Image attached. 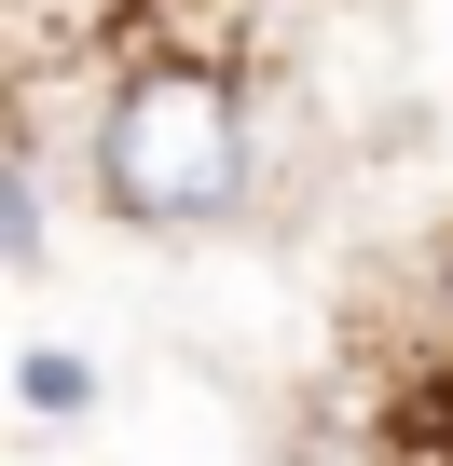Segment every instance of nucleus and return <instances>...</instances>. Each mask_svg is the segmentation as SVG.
Segmentation results:
<instances>
[{
    "instance_id": "3",
    "label": "nucleus",
    "mask_w": 453,
    "mask_h": 466,
    "mask_svg": "<svg viewBox=\"0 0 453 466\" xmlns=\"http://www.w3.org/2000/svg\"><path fill=\"white\" fill-rule=\"evenodd\" d=\"M0 248H15V275L42 261V165H15V178H0Z\"/></svg>"
},
{
    "instance_id": "2",
    "label": "nucleus",
    "mask_w": 453,
    "mask_h": 466,
    "mask_svg": "<svg viewBox=\"0 0 453 466\" xmlns=\"http://www.w3.org/2000/svg\"><path fill=\"white\" fill-rule=\"evenodd\" d=\"M15 384H28V411H42V425H69V411L97 398V370H83V357H56V343H28V370H15Z\"/></svg>"
},
{
    "instance_id": "1",
    "label": "nucleus",
    "mask_w": 453,
    "mask_h": 466,
    "mask_svg": "<svg viewBox=\"0 0 453 466\" xmlns=\"http://www.w3.org/2000/svg\"><path fill=\"white\" fill-rule=\"evenodd\" d=\"M248 192V83L206 56H151L97 110V206L138 233H206Z\"/></svg>"
}]
</instances>
